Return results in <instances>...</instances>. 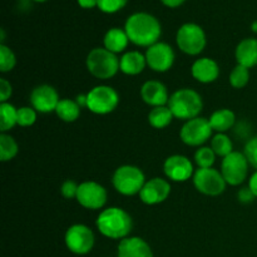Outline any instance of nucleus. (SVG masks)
I'll use <instances>...</instances> for the list:
<instances>
[{
    "mask_svg": "<svg viewBox=\"0 0 257 257\" xmlns=\"http://www.w3.org/2000/svg\"><path fill=\"white\" fill-rule=\"evenodd\" d=\"M124 30L131 43L145 48H150L151 45L160 42L162 34V27L157 18L145 12L135 13L128 17Z\"/></svg>",
    "mask_w": 257,
    "mask_h": 257,
    "instance_id": "nucleus-1",
    "label": "nucleus"
},
{
    "mask_svg": "<svg viewBox=\"0 0 257 257\" xmlns=\"http://www.w3.org/2000/svg\"><path fill=\"white\" fill-rule=\"evenodd\" d=\"M95 226L104 237L120 241L130 236L133 221L130 213L123 208L108 207L98 215Z\"/></svg>",
    "mask_w": 257,
    "mask_h": 257,
    "instance_id": "nucleus-2",
    "label": "nucleus"
},
{
    "mask_svg": "<svg viewBox=\"0 0 257 257\" xmlns=\"http://www.w3.org/2000/svg\"><path fill=\"white\" fill-rule=\"evenodd\" d=\"M168 107L173 117L181 120H190L200 117L203 108L202 97L198 92L191 88H181L171 94Z\"/></svg>",
    "mask_w": 257,
    "mask_h": 257,
    "instance_id": "nucleus-3",
    "label": "nucleus"
},
{
    "mask_svg": "<svg viewBox=\"0 0 257 257\" xmlns=\"http://www.w3.org/2000/svg\"><path fill=\"white\" fill-rule=\"evenodd\" d=\"M85 65L90 74L97 79H110L119 72V58L103 48H94L88 53Z\"/></svg>",
    "mask_w": 257,
    "mask_h": 257,
    "instance_id": "nucleus-4",
    "label": "nucleus"
},
{
    "mask_svg": "<svg viewBox=\"0 0 257 257\" xmlns=\"http://www.w3.org/2000/svg\"><path fill=\"white\" fill-rule=\"evenodd\" d=\"M114 190L123 196L140 195L146 183V176L140 167L133 165L119 166L112 177Z\"/></svg>",
    "mask_w": 257,
    "mask_h": 257,
    "instance_id": "nucleus-5",
    "label": "nucleus"
},
{
    "mask_svg": "<svg viewBox=\"0 0 257 257\" xmlns=\"http://www.w3.org/2000/svg\"><path fill=\"white\" fill-rule=\"evenodd\" d=\"M176 43L181 52L187 55H198L207 44L206 33L196 23H186L181 25L176 34Z\"/></svg>",
    "mask_w": 257,
    "mask_h": 257,
    "instance_id": "nucleus-6",
    "label": "nucleus"
},
{
    "mask_svg": "<svg viewBox=\"0 0 257 257\" xmlns=\"http://www.w3.org/2000/svg\"><path fill=\"white\" fill-rule=\"evenodd\" d=\"M119 104V94L110 85H97L87 93V109L94 114L112 113Z\"/></svg>",
    "mask_w": 257,
    "mask_h": 257,
    "instance_id": "nucleus-7",
    "label": "nucleus"
},
{
    "mask_svg": "<svg viewBox=\"0 0 257 257\" xmlns=\"http://www.w3.org/2000/svg\"><path fill=\"white\" fill-rule=\"evenodd\" d=\"M64 243L70 252L78 256H83L93 250L95 243V236L87 225L75 223L65 231Z\"/></svg>",
    "mask_w": 257,
    "mask_h": 257,
    "instance_id": "nucleus-8",
    "label": "nucleus"
},
{
    "mask_svg": "<svg viewBox=\"0 0 257 257\" xmlns=\"http://www.w3.org/2000/svg\"><path fill=\"white\" fill-rule=\"evenodd\" d=\"M193 186L200 193L205 196L216 197L221 193L225 192L226 183L221 171L215 168H198L195 171V175L192 177Z\"/></svg>",
    "mask_w": 257,
    "mask_h": 257,
    "instance_id": "nucleus-9",
    "label": "nucleus"
},
{
    "mask_svg": "<svg viewBox=\"0 0 257 257\" xmlns=\"http://www.w3.org/2000/svg\"><path fill=\"white\" fill-rule=\"evenodd\" d=\"M248 167H250V163L243 152L233 151L232 153L222 158L221 173L227 185L240 186L247 178Z\"/></svg>",
    "mask_w": 257,
    "mask_h": 257,
    "instance_id": "nucleus-10",
    "label": "nucleus"
},
{
    "mask_svg": "<svg viewBox=\"0 0 257 257\" xmlns=\"http://www.w3.org/2000/svg\"><path fill=\"white\" fill-rule=\"evenodd\" d=\"M210 120L203 117H196L186 120L180 132L181 141L190 147H202L212 136Z\"/></svg>",
    "mask_w": 257,
    "mask_h": 257,
    "instance_id": "nucleus-11",
    "label": "nucleus"
},
{
    "mask_svg": "<svg viewBox=\"0 0 257 257\" xmlns=\"http://www.w3.org/2000/svg\"><path fill=\"white\" fill-rule=\"evenodd\" d=\"M77 202L87 210H100L108 200L107 190L95 181H84L79 185Z\"/></svg>",
    "mask_w": 257,
    "mask_h": 257,
    "instance_id": "nucleus-12",
    "label": "nucleus"
},
{
    "mask_svg": "<svg viewBox=\"0 0 257 257\" xmlns=\"http://www.w3.org/2000/svg\"><path fill=\"white\" fill-rule=\"evenodd\" d=\"M147 67L157 73H166L173 67L176 54L173 48L170 44L163 42H157L156 44L147 48L146 52Z\"/></svg>",
    "mask_w": 257,
    "mask_h": 257,
    "instance_id": "nucleus-13",
    "label": "nucleus"
},
{
    "mask_svg": "<svg viewBox=\"0 0 257 257\" xmlns=\"http://www.w3.org/2000/svg\"><path fill=\"white\" fill-rule=\"evenodd\" d=\"M163 172L166 177L173 182H186L195 175L191 160L182 155H172L166 158Z\"/></svg>",
    "mask_w": 257,
    "mask_h": 257,
    "instance_id": "nucleus-14",
    "label": "nucleus"
},
{
    "mask_svg": "<svg viewBox=\"0 0 257 257\" xmlns=\"http://www.w3.org/2000/svg\"><path fill=\"white\" fill-rule=\"evenodd\" d=\"M60 102L57 89L49 84L37 85L30 93V104L39 113L55 112L58 103Z\"/></svg>",
    "mask_w": 257,
    "mask_h": 257,
    "instance_id": "nucleus-15",
    "label": "nucleus"
},
{
    "mask_svg": "<svg viewBox=\"0 0 257 257\" xmlns=\"http://www.w3.org/2000/svg\"><path fill=\"white\" fill-rule=\"evenodd\" d=\"M171 195V183L161 177H153L146 181L140 192V198L145 205L155 206L165 202Z\"/></svg>",
    "mask_w": 257,
    "mask_h": 257,
    "instance_id": "nucleus-16",
    "label": "nucleus"
},
{
    "mask_svg": "<svg viewBox=\"0 0 257 257\" xmlns=\"http://www.w3.org/2000/svg\"><path fill=\"white\" fill-rule=\"evenodd\" d=\"M170 97L167 87L160 80H147L141 87V98L146 104L153 108L167 105Z\"/></svg>",
    "mask_w": 257,
    "mask_h": 257,
    "instance_id": "nucleus-17",
    "label": "nucleus"
},
{
    "mask_svg": "<svg viewBox=\"0 0 257 257\" xmlns=\"http://www.w3.org/2000/svg\"><path fill=\"white\" fill-rule=\"evenodd\" d=\"M117 257H155L147 241L138 236H128L119 241Z\"/></svg>",
    "mask_w": 257,
    "mask_h": 257,
    "instance_id": "nucleus-18",
    "label": "nucleus"
},
{
    "mask_svg": "<svg viewBox=\"0 0 257 257\" xmlns=\"http://www.w3.org/2000/svg\"><path fill=\"white\" fill-rule=\"evenodd\" d=\"M191 74L197 82L208 84V83H213L218 78L220 67H218V63L212 58H198L191 67Z\"/></svg>",
    "mask_w": 257,
    "mask_h": 257,
    "instance_id": "nucleus-19",
    "label": "nucleus"
},
{
    "mask_svg": "<svg viewBox=\"0 0 257 257\" xmlns=\"http://www.w3.org/2000/svg\"><path fill=\"white\" fill-rule=\"evenodd\" d=\"M147 67L146 55L138 50L123 53L119 58V70L125 75H138Z\"/></svg>",
    "mask_w": 257,
    "mask_h": 257,
    "instance_id": "nucleus-20",
    "label": "nucleus"
},
{
    "mask_svg": "<svg viewBox=\"0 0 257 257\" xmlns=\"http://www.w3.org/2000/svg\"><path fill=\"white\" fill-rule=\"evenodd\" d=\"M235 57L237 64L251 68L257 65V39L255 38H246L241 40L235 50Z\"/></svg>",
    "mask_w": 257,
    "mask_h": 257,
    "instance_id": "nucleus-21",
    "label": "nucleus"
},
{
    "mask_svg": "<svg viewBox=\"0 0 257 257\" xmlns=\"http://www.w3.org/2000/svg\"><path fill=\"white\" fill-rule=\"evenodd\" d=\"M128 43H130V38H128L125 30L120 29V28H110L103 38V44H104L105 49L114 54L124 52L128 47Z\"/></svg>",
    "mask_w": 257,
    "mask_h": 257,
    "instance_id": "nucleus-22",
    "label": "nucleus"
},
{
    "mask_svg": "<svg viewBox=\"0 0 257 257\" xmlns=\"http://www.w3.org/2000/svg\"><path fill=\"white\" fill-rule=\"evenodd\" d=\"M211 128L216 133H226L235 125L236 115L235 113L227 108H221L215 110L208 118Z\"/></svg>",
    "mask_w": 257,
    "mask_h": 257,
    "instance_id": "nucleus-23",
    "label": "nucleus"
},
{
    "mask_svg": "<svg viewBox=\"0 0 257 257\" xmlns=\"http://www.w3.org/2000/svg\"><path fill=\"white\" fill-rule=\"evenodd\" d=\"M80 105L78 104L75 100L69 99V98H63L60 102L58 103V107L55 109L58 117L63 120V122L72 123L79 118L80 115Z\"/></svg>",
    "mask_w": 257,
    "mask_h": 257,
    "instance_id": "nucleus-24",
    "label": "nucleus"
},
{
    "mask_svg": "<svg viewBox=\"0 0 257 257\" xmlns=\"http://www.w3.org/2000/svg\"><path fill=\"white\" fill-rule=\"evenodd\" d=\"M173 118L175 117L168 105L155 107L148 113V123L156 130H163V128L168 127Z\"/></svg>",
    "mask_w": 257,
    "mask_h": 257,
    "instance_id": "nucleus-25",
    "label": "nucleus"
},
{
    "mask_svg": "<svg viewBox=\"0 0 257 257\" xmlns=\"http://www.w3.org/2000/svg\"><path fill=\"white\" fill-rule=\"evenodd\" d=\"M18 124V108L12 103L4 102L0 104V131L2 133L9 132Z\"/></svg>",
    "mask_w": 257,
    "mask_h": 257,
    "instance_id": "nucleus-26",
    "label": "nucleus"
},
{
    "mask_svg": "<svg viewBox=\"0 0 257 257\" xmlns=\"http://www.w3.org/2000/svg\"><path fill=\"white\" fill-rule=\"evenodd\" d=\"M19 152V146L18 142L8 133L0 135V160L2 162L12 161Z\"/></svg>",
    "mask_w": 257,
    "mask_h": 257,
    "instance_id": "nucleus-27",
    "label": "nucleus"
},
{
    "mask_svg": "<svg viewBox=\"0 0 257 257\" xmlns=\"http://www.w3.org/2000/svg\"><path fill=\"white\" fill-rule=\"evenodd\" d=\"M211 148L217 157L225 158L233 152V143L226 133H216L211 140Z\"/></svg>",
    "mask_w": 257,
    "mask_h": 257,
    "instance_id": "nucleus-28",
    "label": "nucleus"
},
{
    "mask_svg": "<svg viewBox=\"0 0 257 257\" xmlns=\"http://www.w3.org/2000/svg\"><path fill=\"white\" fill-rule=\"evenodd\" d=\"M228 80L235 89H242L250 82V69L243 67V65L237 64L231 70Z\"/></svg>",
    "mask_w": 257,
    "mask_h": 257,
    "instance_id": "nucleus-29",
    "label": "nucleus"
},
{
    "mask_svg": "<svg viewBox=\"0 0 257 257\" xmlns=\"http://www.w3.org/2000/svg\"><path fill=\"white\" fill-rule=\"evenodd\" d=\"M216 153L213 152L211 147H198L195 152V162L198 168H211L216 161Z\"/></svg>",
    "mask_w": 257,
    "mask_h": 257,
    "instance_id": "nucleus-30",
    "label": "nucleus"
},
{
    "mask_svg": "<svg viewBox=\"0 0 257 257\" xmlns=\"http://www.w3.org/2000/svg\"><path fill=\"white\" fill-rule=\"evenodd\" d=\"M17 65V57L14 52L5 44H0V70L2 73L12 72Z\"/></svg>",
    "mask_w": 257,
    "mask_h": 257,
    "instance_id": "nucleus-31",
    "label": "nucleus"
},
{
    "mask_svg": "<svg viewBox=\"0 0 257 257\" xmlns=\"http://www.w3.org/2000/svg\"><path fill=\"white\" fill-rule=\"evenodd\" d=\"M38 112L33 107H24L18 108V125L20 127H30L37 122Z\"/></svg>",
    "mask_w": 257,
    "mask_h": 257,
    "instance_id": "nucleus-32",
    "label": "nucleus"
},
{
    "mask_svg": "<svg viewBox=\"0 0 257 257\" xmlns=\"http://www.w3.org/2000/svg\"><path fill=\"white\" fill-rule=\"evenodd\" d=\"M128 0H98V9L105 14H114L127 5Z\"/></svg>",
    "mask_w": 257,
    "mask_h": 257,
    "instance_id": "nucleus-33",
    "label": "nucleus"
},
{
    "mask_svg": "<svg viewBox=\"0 0 257 257\" xmlns=\"http://www.w3.org/2000/svg\"><path fill=\"white\" fill-rule=\"evenodd\" d=\"M243 155L246 156L251 167L257 171V136L247 141L245 150H243Z\"/></svg>",
    "mask_w": 257,
    "mask_h": 257,
    "instance_id": "nucleus-34",
    "label": "nucleus"
},
{
    "mask_svg": "<svg viewBox=\"0 0 257 257\" xmlns=\"http://www.w3.org/2000/svg\"><path fill=\"white\" fill-rule=\"evenodd\" d=\"M78 188H79V185L77 182L73 180H67L60 186V193L67 200H72V198H77Z\"/></svg>",
    "mask_w": 257,
    "mask_h": 257,
    "instance_id": "nucleus-35",
    "label": "nucleus"
},
{
    "mask_svg": "<svg viewBox=\"0 0 257 257\" xmlns=\"http://www.w3.org/2000/svg\"><path fill=\"white\" fill-rule=\"evenodd\" d=\"M13 94V85L5 78H0V102L4 103L9 100Z\"/></svg>",
    "mask_w": 257,
    "mask_h": 257,
    "instance_id": "nucleus-36",
    "label": "nucleus"
},
{
    "mask_svg": "<svg viewBox=\"0 0 257 257\" xmlns=\"http://www.w3.org/2000/svg\"><path fill=\"white\" fill-rule=\"evenodd\" d=\"M237 198L240 202L242 203H250L255 200V195L252 193V191L250 190V187H243L238 191Z\"/></svg>",
    "mask_w": 257,
    "mask_h": 257,
    "instance_id": "nucleus-37",
    "label": "nucleus"
},
{
    "mask_svg": "<svg viewBox=\"0 0 257 257\" xmlns=\"http://www.w3.org/2000/svg\"><path fill=\"white\" fill-rule=\"evenodd\" d=\"M78 5L83 9H93L98 7V0H77Z\"/></svg>",
    "mask_w": 257,
    "mask_h": 257,
    "instance_id": "nucleus-38",
    "label": "nucleus"
},
{
    "mask_svg": "<svg viewBox=\"0 0 257 257\" xmlns=\"http://www.w3.org/2000/svg\"><path fill=\"white\" fill-rule=\"evenodd\" d=\"M248 187H250V190L252 191V193L257 198V171L250 177V181H248Z\"/></svg>",
    "mask_w": 257,
    "mask_h": 257,
    "instance_id": "nucleus-39",
    "label": "nucleus"
},
{
    "mask_svg": "<svg viewBox=\"0 0 257 257\" xmlns=\"http://www.w3.org/2000/svg\"><path fill=\"white\" fill-rule=\"evenodd\" d=\"M162 4L167 8H178L186 2V0H161Z\"/></svg>",
    "mask_w": 257,
    "mask_h": 257,
    "instance_id": "nucleus-40",
    "label": "nucleus"
},
{
    "mask_svg": "<svg viewBox=\"0 0 257 257\" xmlns=\"http://www.w3.org/2000/svg\"><path fill=\"white\" fill-rule=\"evenodd\" d=\"M75 102L80 105V108H87V94H79L75 98Z\"/></svg>",
    "mask_w": 257,
    "mask_h": 257,
    "instance_id": "nucleus-41",
    "label": "nucleus"
},
{
    "mask_svg": "<svg viewBox=\"0 0 257 257\" xmlns=\"http://www.w3.org/2000/svg\"><path fill=\"white\" fill-rule=\"evenodd\" d=\"M251 29H252V32L257 33V20H255V22H253L252 24H251Z\"/></svg>",
    "mask_w": 257,
    "mask_h": 257,
    "instance_id": "nucleus-42",
    "label": "nucleus"
},
{
    "mask_svg": "<svg viewBox=\"0 0 257 257\" xmlns=\"http://www.w3.org/2000/svg\"><path fill=\"white\" fill-rule=\"evenodd\" d=\"M33 2H35V3H45V2H48V0H33Z\"/></svg>",
    "mask_w": 257,
    "mask_h": 257,
    "instance_id": "nucleus-43",
    "label": "nucleus"
}]
</instances>
